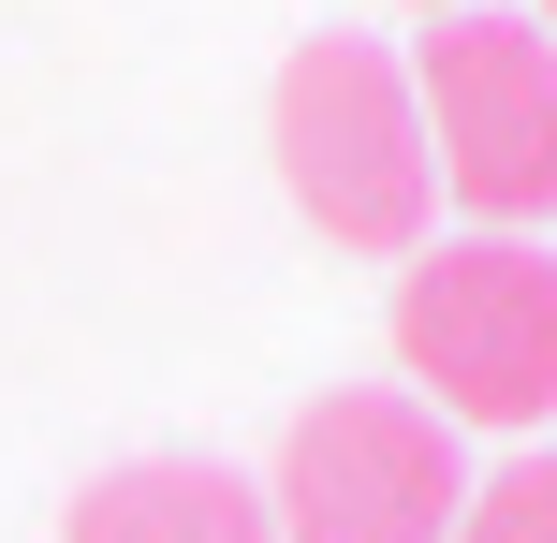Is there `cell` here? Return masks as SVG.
I'll return each instance as SVG.
<instances>
[{"label": "cell", "mask_w": 557, "mask_h": 543, "mask_svg": "<svg viewBox=\"0 0 557 543\" xmlns=\"http://www.w3.org/2000/svg\"><path fill=\"white\" fill-rule=\"evenodd\" d=\"M455 543H557V441H513L499 470H470Z\"/></svg>", "instance_id": "6"}, {"label": "cell", "mask_w": 557, "mask_h": 543, "mask_svg": "<svg viewBox=\"0 0 557 543\" xmlns=\"http://www.w3.org/2000/svg\"><path fill=\"white\" fill-rule=\"evenodd\" d=\"M264 147H278V192L367 264H411L441 235V162H425V103H411V59L367 45V29H308L278 59V103H264Z\"/></svg>", "instance_id": "1"}, {"label": "cell", "mask_w": 557, "mask_h": 543, "mask_svg": "<svg viewBox=\"0 0 557 543\" xmlns=\"http://www.w3.org/2000/svg\"><path fill=\"white\" fill-rule=\"evenodd\" d=\"M59 543H278V499L221 456H133L59 515Z\"/></svg>", "instance_id": "5"}, {"label": "cell", "mask_w": 557, "mask_h": 543, "mask_svg": "<svg viewBox=\"0 0 557 543\" xmlns=\"http://www.w3.org/2000/svg\"><path fill=\"white\" fill-rule=\"evenodd\" d=\"M411 15H470V0H411Z\"/></svg>", "instance_id": "7"}, {"label": "cell", "mask_w": 557, "mask_h": 543, "mask_svg": "<svg viewBox=\"0 0 557 543\" xmlns=\"http://www.w3.org/2000/svg\"><path fill=\"white\" fill-rule=\"evenodd\" d=\"M396 382L441 427L543 441L557 427V250L543 235H425L396 264Z\"/></svg>", "instance_id": "2"}, {"label": "cell", "mask_w": 557, "mask_h": 543, "mask_svg": "<svg viewBox=\"0 0 557 543\" xmlns=\"http://www.w3.org/2000/svg\"><path fill=\"white\" fill-rule=\"evenodd\" d=\"M278 543H455L470 515V456L411 382H337L278 441Z\"/></svg>", "instance_id": "4"}, {"label": "cell", "mask_w": 557, "mask_h": 543, "mask_svg": "<svg viewBox=\"0 0 557 543\" xmlns=\"http://www.w3.org/2000/svg\"><path fill=\"white\" fill-rule=\"evenodd\" d=\"M529 15H543V29H557V0H529Z\"/></svg>", "instance_id": "8"}, {"label": "cell", "mask_w": 557, "mask_h": 543, "mask_svg": "<svg viewBox=\"0 0 557 543\" xmlns=\"http://www.w3.org/2000/svg\"><path fill=\"white\" fill-rule=\"evenodd\" d=\"M411 103H425V162L470 206V235H543L557 221V29L543 15H441L411 45Z\"/></svg>", "instance_id": "3"}]
</instances>
